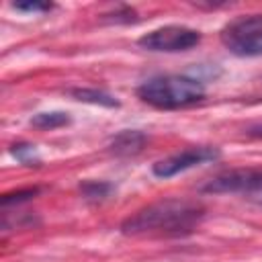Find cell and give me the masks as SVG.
<instances>
[{"mask_svg": "<svg viewBox=\"0 0 262 262\" xmlns=\"http://www.w3.org/2000/svg\"><path fill=\"white\" fill-rule=\"evenodd\" d=\"M205 215V209L194 201L166 199L151 203L121 223L125 235H143V233H180L190 231Z\"/></svg>", "mask_w": 262, "mask_h": 262, "instance_id": "1", "label": "cell"}, {"mask_svg": "<svg viewBox=\"0 0 262 262\" xmlns=\"http://www.w3.org/2000/svg\"><path fill=\"white\" fill-rule=\"evenodd\" d=\"M205 86L196 78L190 76H178V74H166V76H154L141 82L137 88V96L164 111L172 108H184L201 102L205 98Z\"/></svg>", "mask_w": 262, "mask_h": 262, "instance_id": "2", "label": "cell"}, {"mask_svg": "<svg viewBox=\"0 0 262 262\" xmlns=\"http://www.w3.org/2000/svg\"><path fill=\"white\" fill-rule=\"evenodd\" d=\"M223 47L237 57L262 55V14H246L229 20L221 29Z\"/></svg>", "mask_w": 262, "mask_h": 262, "instance_id": "3", "label": "cell"}, {"mask_svg": "<svg viewBox=\"0 0 262 262\" xmlns=\"http://www.w3.org/2000/svg\"><path fill=\"white\" fill-rule=\"evenodd\" d=\"M203 190L213 194H244L258 203L262 199V170L242 168L217 174L203 184Z\"/></svg>", "mask_w": 262, "mask_h": 262, "instance_id": "4", "label": "cell"}, {"mask_svg": "<svg viewBox=\"0 0 262 262\" xmlns=\"http://www.w3.org/2000/svg\"><path fill=\"white\" fill-rule=\"evenodd\" d=\"M201 43V33L184 25H166L139 37L137 45L154 53H178L188 51Z\"/></svg>", "mask_w": 262, "mask_h": 262, "instance_id": "5", "label": "cell"}, {"mask_svg": "<svg viewBox=\"0 0 262 262\" xmlns=\"http://www.w3.org/2000/svg\"><path fill=\"white\" fill-rule=\"evenodd\" d=\"M217 158H219V149L217 147H209V145L188 147V149H182L178 154H172V156H168L164 160H158L151 166V172L158 178H172V176H176L180 172H186V170H190L194 166L213 162Z\"/></svg>", "mask_w": 262, "mask_h": 262, "instance_id": "6", "label": "cell"}, {"mask_svg": "<svg viewBox=\"0 0 262 262\" xmlns=\"http://www.w3.org/2000/svg\"><path fill=\"white\" fill-rule=\"evenodd\" d=\"M145 143H147V135L143 131L125 129V131H119L117 135L111 137L108 147L115 156H135L143 149Z\"/></svg>", "mask_w": 262, "mask_h": 262, "instance_id": "7", "label": "cell"}, {"mask_svg": "<svg viewBox=\"0 0 262 262\" xmlns=\"http://www.w3.org/2000/svg\"><path fill=\"white\" fill-rule=\"evenodd\" d=\"M70 94L80 100V102H88V104H98V106H106V108H115L119 106V100L104 92V90H96V88H72Z\"/></svg>", "mask_w": 262, "mask_h": 262, "instance_id": "8", "label": "cell"}, {"mask_svg": "<svg viewBox=\"0 0 262 262\" xmlns=\"http://www.w3.org/2000/svg\"><path fill=\"white\" fill-rule=\"evenodd\" d=\"M113 190H115V186L111 182H102V180H86L80 184L82 196L90 203H100V201L108 199Z\"/></svg>", "mask_w": 262, "mask_h": 262, "instance_id": "9", "label": "cell"}, {"mask_svg": "<svg viewBox=\"0 0 262 262\" xmlns=\"http://www.w3.org/2000/svg\"><path fill=\"white\" fill-rule=\"evenodd\" d=\"M68 123H70V117H68V113H61V111L37 113L31 119V125L37 129H57V127H63Z\"/></svg>", "mask_w": 262, "mask_h": 262, "instance_id": "10", "label": "cell"}, {"mask_svg": "<svg viewBox=\"0 0 262 262\" xmlns=\"http://www.w3.org/2000/svg\"><path fill=\"white\" fill-rule=\"evenodd\" d=\"M12 154H14V158H16L18 162H23V164H29V166L39 164L37 149H35V145H31V143H18V145H12Z\"/></svg>", "mask_w": 262, "mask_h": 262, "instance_id": "11", "label": "cell"}, {"mask_svg": "<svg viewBox=\"0 0 262 262\" xmlns=\"http://www.w3.org/2000/svg\"><path fill=\"white\" fill-rule=\"evenodd\" d=\"M39 192V188H23V190H14V192H6L2 196V207H8V205H18V203H25V201H31L35 194Z\"/></svg>", "mask_w": 262, "mask_h": 262, "instance_id": "12", "label": "cell"}, {"mask_svg": "<svg viewBox=\"0 0 262 262\" xmlns=\"http://www.w3.org/2000/svg\"><path fill=\"white\" fill-rule=\"evenodd\" d=\"M12 6L23 12H45V10L53 8V4H49V2H14Z\"/></svg>", "mask_w": 262, "mask_h": 262, "instance_id": "13", "label": "cell"}, {"mask_svg": "<svg viewBox=\"0 0 262 262\" xmlns=\"http://www.w3.org/2000/svg\"><path fill=\"white\" fill-rule=\"evenodd\" d=\"M248 135H252V137H262V125H256V127H250L248 131H246Z\"/></svg>", "mask_w": 262, "mask_h": 262, "instance_id": "14", "label": "cell"}, {"mask_svg": "<svg viewBox=\"0 0 262 262\" xmlns=\"http://www.w3.org/2000/svg\"><path fill=\"white\" fill-rule=\"evenodd\" d=\"M258 205H262V199H260V201H258Z\"/></svg>", "mask_w": 262, "mask_h": 262, "instance_id": "15", "label": "cell"}]
</instances>
